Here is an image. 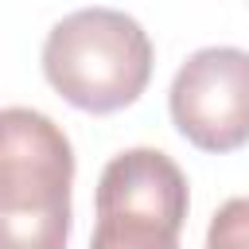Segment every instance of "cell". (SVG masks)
Returning <instances> with one entry per match:
<instances>
[{
  "label": "cell",
  "mask_w": 249,
  "mask_h": 249,
  "mask_svg": "<svg viewBox=\"0 0 249 249\" xmlns=\"http://www.w3.org/2000/svg\"><path fill=\"white\" fill-rule=\"evenodd\" d=\"M74 148L27 105L0 109V249H66Z\"/></svg>",
  "instance_id": "cell-1"
},
{
  "label": "cell",
  "mask_w": 249,
  "mask_h": 249,
  "mask_svg": "<svg viewBox=\"0 0 249 249\" xmlns=\"http://www.w3.org/2000/svg\"><path fill=\"white\" fill-rule=\"evenodd\" d=\"M152 66L156 47L148 31L117 8H78L62 16L43 43L51 89L93 117L128 109L148 89Z\"/></svg>",
  "instance_id": "cell-2"
},
{
  "label": "cell",
  "mask_w": 249,
  "mask_h": 249,
  "mask_svg": "<svg viewBox=\"0 0 249 249\" xmlns=\"http://www.w3.org/2000/svg\"><path fill=\"white\" fill-rule=\"evenodd\" d=\"M187 206V175L167 152L124 148L97 179V226L89 249H179Z\"/></svg>",
  "instance_id": "cell-3"
},
{
  "label": "cell",
  "mask_w": 249,
  "mask_h": 249,
  "mask_svg": "<svg viewBox=\"0 0 249 249\" xmlns=\"http://www.w3.org/2000/svg\"><path fill=\"white\" fill-rule=\"evenodd\" d=\"M175 132L198 152H237L249 144V51L202 47L187 54L167 89Z\"/></svg>",
  "instance_id": "cell-4"
},
{
  "label": "cell",
  "mask_w": 249,
  "mask_h": 249,
  "mask_svg": "<svg viewBox=\"0 0 249 249\" xmlns=\"http://www.w3.org/2000/svg\"><path fill=\"white\" fill-rule=\"evenodd\" d=\"M206 249H249V198H230L214 210Z\"/></svg>",
  "instance_id": "cell-5"
}]
</instances>
